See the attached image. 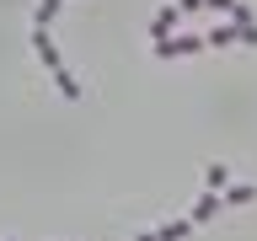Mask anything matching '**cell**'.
<instances>
[{"label":"cell","mask_w":257,"mask_h":241,"mask_svg":"<svg viewBox=\"0 0 257 241\" xmlns=\"http://www.w3.org/2000/svg\"><path fill=\"white\" fill-rule=\"evenodd\" d=\"M188 230H193V220H172V225H161V230H150V236L156 241H182Z\"/></svg>","instance_id":"277c9868"},{"label":"cell","mask_w":257,"mask_h":241,"mask_svg":"<svg viewBox=\"0 0 257 241\" xmlns=\"http://www.w3.org/2000/svg\"><path fill=\"white\" fill-rule=\"evenodd\" d=\"M32 48H38V59L54 70V80H59V91L64 96H80V86H75V75L59 64V48H54V38H48V27H32Z\"/></svg>","instance_id":"6da1fadb"},{"label":"cell","mask_w":257,"mask_h":241,"mask_svg":"<svg viewBox=\"0 0 257 241\" xmlns=\"http://www.w3.org/2000/svg\"><path fill=\"white\" fill-rule=\"evenodd\" d=\"M198 48H204V38H156V54H166V59L172 54H198Z\"/></svg>","instance_id":"7a4b0ae2"},{"label":"cell","mask_w":257,"mask_h":241,"mask_svg":"<svg viewBox=\"0 0 257 241\" xmlns=\"http://www.w3.org/2000/svg\"><path fill=\"white\" fill-rule=\"evenodd\" d=\"M252 198H257V188H225L220 204H252Z\"/></svg>","instance_id":"52a82bcc"},{"label":"cell","mask_w":257,"mask_h":241,"mask_svg":"<svg viewBox=\"0 0 257 241\" xmlns=\"http://www.w3.org/2000/svg\"><path fill=\"white\" fill-rule=\"evenodd\" d=\"M230 188V172H225V166H209V193H225Z\"/></svg>","instance_id":"8992f818"},{"label":"cell","mask_w":257,"mask_h":241,"mask_svg":"<svg viewBox=\"0 0 257 241\" xmlns=\"http://www.w3.org/2000/svg\"><path fill=\"white\" fill-rule=\"evenodd\" d=\"M172 22H177V6H166V11L156 16V38H166V32H172Z\"/></svg>","instance_id":"ba28073f"},{"label":"cell","mask_w":257,"mask_h":241,"mask_svg":"<svg viewBox=\"0 0 257 241\" xmlns=\"http://www.w3.org/2000/svg\"><path fill=\"white\" fill-rule=\"evenodd\" d=\"M140 241H156V236H140Z\"/></svg>","instance_id":"9c48e42d"},{"label":"cell","mask_w":257,"mask_h":241,"mask_svg":"<svg viewBox=\"0 0 257 241\" xmlns=\"http://www.w3.org/2000/svg\"><path fill=\"white\" fill-rule=\"evenodd\" d=\"M214 214H220V193H204V198H198V209H193V225L214 220Z\"/></svg>","instance_id":"3957f363"},{"label":"cell","mask_w":257,"mask_h":241,"mask_svg":"<svg viewBox=\"0 0 257 241\" xmlns=\"http://www.w3.org/2000/svg\"><path fill=\"white\" fill-rule=\"evenodd\" d=\"M59 6H64V0H43V6H38V16H32V27H48V22L59 16Z\"/></svg>","instance_id":"5b68a950"}]
</instances>
